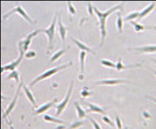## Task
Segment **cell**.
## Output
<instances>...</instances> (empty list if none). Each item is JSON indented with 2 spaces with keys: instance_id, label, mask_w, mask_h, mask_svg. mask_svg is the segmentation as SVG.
Returning <instances> with one entry per match:
<instances>
[{
  "instance_id": "7",
  "label": "cell",
  "mask_w": 156,
  "mask_h": 129,
  "mask_svg": "<svg viewBox=\"0 0 156 129\" xmlns=\"http://www.w3.org/2000/svg\"><path fill=\"white\" fill-rule=\"evenodd\" d=\"M24 54H25L24 51L19 48V56H18V59H16V60L13 61V62H10V63L7 64V65H5V66H2V68H1L2 73L4 71V70H12V71L15 70L16 68L18 67V66L19 65L21 61L22 60V58L24 57Z\"/></svg>"
},
{
  "instance_id": "1",
  "label": "cell",
  "mask_w": 156,
  "mask_h": 129,
  "mask_svg": "<svg viewBox=\"0 0 156 129\" xmlns=\"http://www.w3.org/2000/svg\"><path fill=\"white\" fill-rule=\"evenodd\" d=\"M124 2H122L120 5H117L116 6H114L110 9L107 10L105 12H101L97 9L96 7H94V13L97 16V18L100 22V34H101V40H100V47H102L104 44L106 36V20L108 16L118 10H120L123 8V5Z\"/></svg>"
},
{
  "instance_id": "26",
  "label": "cell",
  "mask_w": 156,
  "mask_h": 129,
  "mask_svg": "<svg viewBox=\"0 0 156 129\" xmlns=\"http://www.w3.org/2000/svg\"><path fill=\"white\" fill-rule=\"evenodd\" d=\"M11 78H13V79L16 80V81L17 83L19 82V75H18V73L17 70H13L11 73L9 74L7 77V79H11Z\"/></svg>"
},
{
  "instance_id": "3",
  "label": "cell",
  "mask_w": 156,
  "mask_h": 129,
  "mask_svg": "<svg viewBox=\"0 0 156 129\" xmlns=\"http://www.w3.org/2000/svg\"><path fill=\"white\" fill-rule=\"evenodd\" d=\"M57 18H58L57 13L55 14L52 22L51 23L49 27L47 29H40V31L44 32L47 35L48 38V49H52L53 48V42H54V36H55V27L57 24Z\"/></svg>"
},
{
  "instance_id": "30",
  "label": "cell",
  "mask_w": 156,
  "mask_h": 129,
  "mask_svg": "<svg viewBox=\"0 0 156 129\" xmlns=\"http://www.w3.org/2000/svg\"><path fill=\"white\" fill-rule=\"evenodd\" d=\"M24 56L27 58V59H32V58L35 57L36 56V53L35 51H29L28 52L25 53Z\"/></svg>"
},
{
  "instance_id": "28",
  "label": "cell",
  "mask_w": 156,
  "mask_h": 129,
  "mask_svg": "<svg viewBox=\"0 0 156 129\" xmlns=\"http://www.w3.org/2000/svg\"><path fill=\"white\" fill-rule=\"evenodd\" d=\"M84 124V122L83 121H77V122H75V123H72L71 126H70L71 128L73 129H76L78 128H79L80 126H81L82 125Z\"/></svg>"
},
{
  "instance_id": "20",
  "label": "cell",
  "mask_w": 156,
  "mask_h": 129,
  "mask_svg": "<svg viewBox=\"0 0 156 129\" xmlns=\"http://www.w3.org/2000/svg\"><path fill=\"white\" fill-rule=\"evenodd\" d=\"M43 119L46 122H51V123H58V124H63V123H65V122L61 120V119H57V117H54L51 116L49 115H45L43 116Z\"/></svg>"
},
{
  "instance_id": "14",
  "label": "cell",
  "mask_w": 156,
  "mask_h": 129,
  "mask_svg": "<svg viewBox=\"0 0 156 129\" xmlns=\"http://www.w3.org/2000/svg\"><path fill=\"white\" fill-rule=\"evenodd\" d=\"M85 104L88 106L89 109H88V112H93V113H98L102 114V115H105L106 112H104V110L102 108H100L99 106L95 105L94 104L89 102H85Z\"/></svg>"
},
{
  "instance_id": "13",
  "label": "cell",
  "mask_w": 156,
  "mask_h": 129,
  "mask_svg": "<svg viewBox=\"0 0 156 129\" xmlns=\"http://www.w3.org/2000/svg\"><path fill=\"white\" fill-rule=\"evenodd\" d=\"M70 39H71V40L73 42V43L76 45V46L78 47V48H79L81 51H86V52H89V53H92V54H95L94 51L91 49V48H89V46H87L86 44H84V43H81L80 40H78L77 39H76V38H72V37L70 38Z\"/></svg>"
},
{
  "instance_id": "9",
  "label": "cell",
  "mask_w": 156,
  "mask_h": 129,
  "mask_svg": "<svg viewBox=\"0 0 156 129\" xmlns=\"http://www.w3.org/2000/svg\"><path fill=\"white\" fill-rule=\"evenodd\" d=\"M129 81L124 79H104L96 81V85H116L119 84H125L128 83Z\"/></svg>"
},
{
  "instance_id": "4",
  "label": "cell",
  "mask_w": 156,
  "mask_h": 129,
  "mask_svg": "<svg viewBox=\"0 0 156 129\" xmlns=\"http://www.w3.org/2000/svg\"><path fill=\"white\" fill-rule=\"evenodd\" d=\"M73 85H74V82H73V81H70V87H69L68 89H67V94H66V96L65 97L64 100H62L60 104H57V105L56 106L57 112H56V114H55L56 117H59V115L63 112L65 109L66 106H67V104H68V102H69V100H70V97H71L72 91H73Z\"/></svg>"
},
{
  "instance_id": "31",
  "label": "cell",
  "mask_w": 156,
  "mask_h": 129,
  "mask_svg": "<svg viewBox=\"0 0 156 129\" xmlns=\"http://www.w3.org/2000/svg\"><path fill=\"white\" fill-rule=\"evenodd\" d=\"M102 120L105 123H106V124L109 125V126H111L112 127H114V125L113 124V123L112 122V120L109 119V117H108L107 116H103L102 117Z\"/></svg>"
},
{
  "instance_id": "27",
  "label": "cell",
  "mask_w": 156,
  "mask_h": 129,
  "mask_svg": "<svg viewBox=\"0 0 156 129\" xmlns=\"http://www.w3.org/2000/svg\"><path fill=\"white\" fill-rule=\"evenodd\" d=\"M67 8H68V10L70 12V13H71L72 15H75L76 13V10L75 8L73 6L71 2H67Z\"/></svg>"
},
{
  "instance_id": "23",
  "label": "cell",
  "mask_w": 156,
  "mask_h": 129,
  "mask_svg": "<svg viewBox=\"0 0 156 129\" xmlns=\"http://www.w3.org/2000/svg\"><path fill=\"white\" fill-rule=\"evenodd\" d=\"M131 24L132 25H134V29H135L136 32H139L141 31H143L144 29H150V28H152L151 27H144V25H141L140 24H138V23L135 22V21H131Z\"/></svg>"
},
{
  "instance_id": "18",
  "label": "cell",
  "mask_w": 156,
  "mask_h": 129,
  "mask_svg": "<svg viewBox=\"0 0 156 129\" xmlns=\"http://www.w3.org/2000/svg\"><path fill=\"white\" fill-rule=\"evenodd\" d=\"M23 89L24 90V93H25L26 96H27V98L29 99V100L31 102V104L34 106H36V101L35 100V98H34L33 94L32 93L30 90H29V88H27V87H26L25 85H23Z\"/></svg>"
},
{
  "instance_id": "17",
  "label": "cell",
  "mask_w": 156,
  "mask_h": 129,
  "mask_svg": "<svg viewBox=\"0 0 156 129\" xmlns=\"http://www.w3.org/2000/svg\"><path fill=\"white\" fill-rule=\"evenodd\" d=\"M116 16H117V18H116V27H117V29L119 31V33L121 34L123 33V21H124L123 17H122L121 12H116Z\"/></svg>"
},
{
  "instance_id": "10",
  "label": "cell",
  "mask_w": 156,
  "mask_h": 129,
  "mask_svg": "<svg viewBox=\"0 0 156 129\" xmlns=\"http://www.w3.org/2000/svg\"><path fill=\"white\" fill-rule=\"evenodd\" d=\"M128 50H132V51H139L143 54H150V53L156 52V45H147L144 46L136 47V48H128Z\"/></svg>"
},
{
  "instance_id": "2",
  "label": "cell",
  "mask_w": 156,
  "mask_h": 129,
  "mask_svg": "<svg viewBox=\"0 0 156 129\" xmlns=\"http://www.w3.org/2000/svg\"><path fill=\"white\" fill-rule=\"evenodd\" d=\"M72 65H73V62H70L67 64H64V65H61V66H57V67L48 69L46 71L43 72L40 75L37 76L36 78H34V79L31 81L30 84H29V87L34 86L35 84H37V83L39 82V81H42V80L43 79H46V78H49V77H51L53 75H54L55 73H58L59 71L64 70V69H66L67 68L70 67V66H72Z\"/></svg>"
},
{
  "instance_id": "32",
  "label": "cell",
  "mask_w": 156,
  "mask_h": 129,
  "mask_svg": "<svg viewBox=\"0 0 156 129\" xmlns=\"http://www.w3.org/2000/svg\"><path fill=\"white\" fill-rule=\"evenodd\" d=\"M115 123H116V127H117L118 129H122V128H123V126H122V122H121V120H120V117H119L118 116L116 117Z\"/></svg>"
},
{
  "instance_id": "21",
  "label": "cell",
  "mask_w": 156,
  "mask_h": 129,
  "mask_svg": "<svg viewBox=\"0 0 156 129\" xmlns=\"http://www.w3.org/2000/svg\"><path fill=\"white\" fill-rule=\"evenodd\" d=\"M66 51H67V49H66V48H62V49L59 50L58 51H57V52L54 53V54L52 55V57H51L50 62H54L55 61L58 60V59H59V58L61 57V56H62V55H63V54L66 52Z\"/></svg>"
},
{
  "instance_id": "35",
  "label": "cell",
  "mask_w": 156,
  "mask_h": 129,
  "mask_svg": "<svg viewBox=\"0 0 156 129\" xmlns=\"http://www.w3.org/2000/svg\"><path fill=\"white\" fill-rule=\"evenodd\" d=\"M147 97L149 98L151 100H153V102H155L156 104V98H154V97H152V96H147Z\"/></svg>"
},
{
  "instance_id": "11",
  "label": "cell",
  "mask_w": 156,
  "mask_h": 129,
  "mask_svg": "<svg viewBox=\"0 0 156 129\" xmlns=\"http://www.w3.org/2000/svg\"><path fill=\"white\" fill-rule=\"evenodd\" d=\"M58 29H59V35H60L61 39L62 40V41L64 43L66 42V35H67V28L65 27L63 25L62 22V19H61V15H59L58 16Z\"/></svg>"
},
{
  "instance_id": "34",
  "label": "cell",
  "mask_w": 156,
  "mask_h": 129,
  "mask_svg": "<svg viewBox=\"0 0 156 129\" xmlns=\"http://www.w3.org/2000/svg\"><path fill=\"white\" fill-rule=\"evenodd\" d=\"M88 12H89V15H92L93 14V11H94V8H93V6H92V4H91V2H88Z\"/></svg>"
},
{
  "instance_id": "33",
  "label": "cell",
  "mask_w": 156,
  "mask_h": 129,
  "mask_svg": "<svg viewBox=\"0 0 156 129\" xmlns=\"http://www.w3.org/2000/svg\"><path fill=\"white\" fill-rule=\"evenodd\" d=\"M81 95L82 96H83V97H87V96H90V93H89V91H88V89H87V88H84L83 89V90L81 91Z\"/></svg>"
},
{
  "instance_id": "8",
  "label": "cell",
  "mask_w": 156,
  "mask_h": 129,
  "mask_svg": "<svg viewBox=\"0 0 156 129\" xmlns=\"http://www.w3.org/2000/svg\"><path fill=\"white\" fill-rule=\"evenodd\" d=\"M21 86H23V79H21V82L20 83L19 85H18V87L17 90H16V95H15L14 98L13 99L12 102L10 103V105H9V106H8L7 109L5 113L4 114V117H6L7 116V115H10V112H12V110H13V109H14L15 106H16V102H17L18 98V96H19V93H20V91H21Z\"/></svg>"
},
{
  "instance_id": "15",
  "label": "cell",
  "mask_w": 156,
  "mask_h": 129,
  "mask_svg": "<svg viewBox=\"0 0 156 129\" xmlns=\"http://www.w3.org/2000/svg\"><path fill=\"white\" fill-rule=\"evenodd\" d=\"M155 2H153L151 5H150L148 7H146L145 9H144L143 10H142V11L139 13V18H138V21H140V20H142V18L146 17L147 15L150 14V13L153 11V9L155 8Z\"/></svg>"
},
{
  "instance_id": "37",
  "label": "cell",
  "mask_w": 156,
  "mask_h": 129,
  "mask_svg": "<svg viewBox=\"0 0 156 129\" xmlns=\"http://www.w3.org/2000/svg\"><path fill=\"white\" fill-rule=\"evenodd\" d=\"M153 62H155V63H156V59H153Z\"/></svg>"
},
{
  "instance_id": "5",
  "label": "cell",
  "mask_w": 156,
  "mask_h": 129,
  "mask_svg": "<svg viewBox=\"0 0 156 129\" xmlns=\"http://www.w3.org/2000/svg\"><path fill=\"white\" fill-rule=\"evenodd\" d=\"M14 13H18V14H19L20 16H22L24 19H25L27 22H29V24H32L35 23V21H34L33 20L29 17V15L27 13V12H26L25 10L23 9L22 7L20 6V5H18V6H16V8H12L11 10H9V11H8L7 13H5V14L3 16V18L4 19H5V18H8L9 16H11V15L14 14Z\"/></svg>"
},
{
  "instance_id": "24",
  "label": "cell",
  "mask_w": 156,
  "mask_h": 129,
  "mask_svg": "<svg viewBox=\"0 0 156 129\" xmlns=\"http://www.w3.org/2000/svg\"><path fill=\"white\" fill-rule=\"evenodd\" d=\"M139 12H133V13H130L129 15H127V16L124 18L123 21H133V20L135 19V18H139Z\"/></svg>"
},
{
  "instance_id": "29",
  "label": "cell",
  "mask_w": 156,
  "mask_h": 129,
  "mask_svg": "<svg viewBox=\"0 0 156 129\" xmlns=\"http://www.w3.org/2000/svg\"><path fill=\"white\" fill-rule=\"evenodd\" d=\"M87 118L89 119V120H90L91 123H93V126H94L95 129H102V128H101V126H100V125L98 124V123H97V122L96 121V120H95V119H93V118H91L90 117H87Z\"/></svg>"
},
{
  "instance_id": "19",
  "label": "cell",
  "mask_w": 156,
  "mask_h": 129,
  "mask_svg": "<svg viewBox=\"0 0 156 129\" xmlns=\"http://www.w3.org/2000/svg\"><path fill=\"white\" fill-rule=\"evenodd\" d=\"M87 52L84 51H81L79 54V62H80V69H81V74L84 71V63L85 57H86Z\"/></svg>"
},
{
  "instance_id": "12",
  "label": "cell",
  "mask_w": 156,
  "mask_h": 129,
  "mask_svg": "<svg viewBox=\"0 0 156 129\" xmlns=\"http://www.w3.org/2000/svg\"><path fill=\"white\" fill-rule=\"evenodd\" d=\"M57 101H58L57 98H54V100L50 101V102H48L46 103V104H43V105H42L41 106L39 107V108L35 111V115H40V114L44 113V112H46V111H48L51 107H52L54 104H56V102H57Z\"/></svg>"
},
{
  "instance_id": "22",
  "label": "cell",
  "mask_w": 156,
  "mask_h": 129,
  "mask_svg": "<svg viewBox=\"0 0 156 129\" xmlns=\"http://www.w3.org/2000/svg\"><path fill=\"white\" fill-rule=\"evenodd\" d=\"M74 105H75L76 109L77 115H78V118H80V119H82V118L85 117V116H86L85 111L83 109L81 108V106L78 104V103L76 101V102H74Z\"/></svg>"
},
{
  "instance_id": "36",
  "label": "cell",
  "mask_w": 156,
  "mask_h": 129,
  "mask_svg": "<svg viewBox=\"0 0 156 129\" xmlns=\"http://www.w3.org/2000/svg\"><path fill=\"white\" fill-rule=\"evenodd\" d=\"M65 127L63 126H59L56 128V129H65Z\"/></svg>"
},
{
  "instance_id": "38",
  "label": "cell",
  "mask_w": 156,
  "mask_h": 129,
  "mask_svg": "<svg viewBox=\"0 0 156 129\" xmlns=\"http://www.w3.org/2000/svg\"><path fill=\"white\" fill-rule=\"evenodd\" d=\"M154 73H155V76H156V70H155Z\"/></svg>"
},
{
  "instance_id": "25",
  "label": "cell",
  "mask_w": 156,
  "mask_h": 129,
  "mask_svg": "<svg viewBox=\"0 0 156 129\" xmlns=\"http://www.w3.org/2000/svg\"><path fill=\"white\" fill-rule=\"evenodd\" d=\"M100 64L105 67L109 68H116V64L111 61L106 60V59H101L100 60Z\"/></svg>"
},
{
  "instance_id": "16",
  "label": "cell",
  "mask_w": 156,
  "mask_h": 129,
  "mask_svg": "<svg viewBox=\"0 0 156 129\" xmlns=\"http://www.w3.org/2000/svg\"><path fill=\"white\" fill-rule=\"evenodd\" d=\"M138 66H140V65H131V66H125L123 65V62H122V58L120 57L118 59L117 62L116 63V70H118V71H120V70H125V69H129V68H136L138 67Z\"/></svg>"
},
{
  "instance_id": "6",
  "label": "cell",
  "mask_w": 156,
  "mask_h": 129,
  "mask_svg": "<svg viewBox=\"0 0 156 129\" xmlns=\"http://www.w3.org/2000/svg\"><path fill=\"white\" fill-rule=\"evenodd\" d=\"M40 32V29H36L35 31H34V32L29 34L24 40H21V41L18 43V48L23 50V51H24V53H26L27 49L29 48V46L31 43L32 39L33 38H35V37H36L37 35V34Z\"/></svg>"
}]
</instances>
